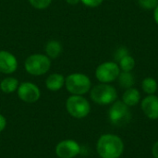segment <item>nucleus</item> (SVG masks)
Segmentation results:
<instances>
[{"label": "nucleus", "mask_w": 158, "mask_h": 158, "mask_svg": "<svg viewBox=\"0 0 158 158\" xmlns=\"http://www.w3.org/2000/svg\"><path fill=\"white\" fill-rule=\"evenodd\" d=\"M96 151L101 158H119L124 152V143L115 134H103L97 141Z\"/></svg>", "instance_id": "obj_1"}, {"label": "nucleus", "mask_w": 158, "mask_h": 158, "mask_svg": "<svg viewBox=\"0 0 158 158\" xmlns=\"http://www.w3.org/2000/svg\"><path fill=\"white\" fill-rule=\"evenodd\" d=\"M52 65V60L45 54L30 55L24 61V69L31 76H43L46 74Z\"/></svg>", "instance_id": "obj_2"}, {"label": "nucleus", "mask_w": 158, "mask_h": 158, "mask_svg": "<svg viewBox=\"0 0 158 158\" xmlns=\"http://www.w3.org/2000/svg\"><path fill=\"white\" fill-rule=\"evenodd\" d=\"M65 87L67 91L71 94L83 95L91 91L92 81L86 74L75 72L66 77Z\"/></svg>", "instance_id": "obj_3"}, {"label": "nucleus", "mask_w": 158, "mask_h": 158, "mask_svg": "<svg viewBox=\"0 0 158 158\" xmlns=\"http://www.w3.org/2000/svg\"><path fill=\"white\" fill-rule=\"evenodd\" d=\"M90 97L97 105L107 106L117 100L118 93L110 83H99L91 89Z\"/></svg>", "instance_id": "obj_4"}, {"label": "nucleus", "mask_w": 158, "mask_h": 158, "mask_svg": "<svg viewBox=\"0 0 158 158\" xmlns=\"http://www.w3.org/2000/svg\"><path fill=\"white\" fill-rule=\"evenodd\" d=\"M66 109L68 113L75 118H84L91 112L89 101L82 95L71 94L66 101Z\"/></svg>", "instance_id": "obj_5"}, {"label": "nucleus", "mask_w": 158, "mask_h": 158, "mask_svg": "<svg viewBox=\"0 0 158 158\" xmlns=\"http://www.w3.org/2000/svg\"><path fill=\"white\" fill-rule=\"evenodd\" d=\"M108 118L113 125L124 126L131 121V113L122 101H115L108 110Z\"/></svg>", "instance_id": "obj_6"}, {"label": "nucleus", "mask_w": 158, "mask_h": 158, "mask_svg": "<svg viewBox=\"0 0 158 158\" xmlns=\"http://www.w3.org/2000/svg\"><path fill=\"white\" fill-rule=\"evenodd\" d=\"M120 72L121 70L117 62L106 61L96 68L95 78L100 83H111L118 80Z\"/></svg>", "instance_id": "obj_7"}, {"label": "nucleus", "mask_w": 158, "mask_h": 158, "mask_svg": "<svg viewBox=\"0 0 158 158\" xmlns=\"http://www.w3.org/2000/svg\"><path fill=\"white\" fill-rule=\"evenodd\" d=\"M17 92L19 98L28 104L35 103L41 97L40 88L35 83L31 81H23L19 83Z\"/></svg>", "instance_id": "obj_8"}, {"label": "nucleus", "mask_w": 158, "mask_h": 158, "mask_svg": "<svg viewBox=\"0 0 158 158\" xmlns=\"http://www.w3.org/2000/svg\"><path fill=\"white\" fill-rule=\"evenodd\" d=\"M81 153L80 144L74 140H64L56 146V155L59 158H74Z\"/></svg>", "instance_id": "obj_9"}, {"label": "nucleus", "mask_w": 158, "mask_h": 158, "mask_svg": "<svg viewBox=\"0 0 158 158\" xmlns=\"http://www.w3.org/2000/svg\"><path fill=\"white\" fill-rule=\"evenodd\" d=\"M19 67V62L15 55L6 50H0V72L3 74H12Z\"/></svg>", "instance_id": "obj_10"}, {"label": "nucleus", "mask_w": 158, "mask_h": 158, "mask_svg": "<svg viewBox=\"0 0 158 158\" xmlns=\"http://www.w3.org/2000/svg\"><path fill=\"white\" fill-rule=\"evenodd\" d=\"M141 108L144 115L150 119H158V97L150 94L141 102Z\"/></svg>", "instance_id": "obj_11"}, {"label": "nucleus", "mask_w": 158, "mask_h": 158, "mask_svg": "<svg viewBox=\"0 0 158 158\" xmlns=\"http://www.w3.org/2000/svg\"><path fill=\"white\" fill-rule=\"evenodd\" d=\"M65 77L60 73H52L45 80V86L51 92H57L65 86Z\"/></svg>", "instance_id": "obj_12"}, {"label": "nucleus", "mask_w": 158, "mask_h": 158, "mask_svg": "<svg viewBox=\"0 0 158 158\" xmlns=\"http://www.w3.org/2000/svg\"><path fill=\"white\" fill-rule=\"evenodd\" d=\"M45 55L52 60L57 58L63 52V46L57 40H49L44 45Z\"/></svg>", "instance_id": "obj_13"}, {"label": "nucleus", "mask_w": 158, "mask_h": 158, "mask_svg": "<svg viewBox=\"0 0 158 158\" xmlns=\"http://www.w3.org/2000/svg\"><path fill=\"white\" fill-rule=\"evenodd\" d=\"M141 100V94L136 88H130L127 89L123 95H122V102L127 105L129 107L130 106H135L136 105L139 104Z\"/></svg>", "instance_id": "obj_14"}, {"label": "nucleus", "mask_w": 158, "mask_h": 158, "mask_svg": "<svg viewBox=\"0 0 158 158\" xmlns=\"http://www.w3.org/2000/svg\"><path fill=\"white\" fill-rule=\"evenodd\" d=\"M19 80L15 77H6L0 82V90L4 94H12L19 88Z\"/></svg>", "instance_id": "obj_15"}, {"label": "nucleus", "mask_w": 158, "mask_h": 158, "mask_svg": "<svg viewBox=\"0 0 158 158\" xmlns=\"http://www.w3.org/2000/svg\"><path fill=\"white\" fill-rule=\"evenodd\" d=\"M118 81L119 86L126 90L133 87L135 83V79H134L133 74L131 72H126V71H121L119 73Z\"/></svg>", "instance_id": "obj_16"}, {"label": "nucleus", "mask_w": 158, "mask_h": 158, "mask_svg": "<svg viewBox=\"0 0 158 158\" xmlns=\"http://www.w3.org/2000/svg\"><path fill=\"white\" fill-rule=\"evenodd\" d=\"M142 89L148 95L155 94L158 89L157 81L154 78L147 77L142 81Z\"/></svg>", "instance_id": "obj_17"}, {"label": "nucleus", "mask_w": 158, "mask_h": 158, "mask_svg": "<svg viewBox=\"0 0 158 158\" xmlns=\"http://www.w3.org/2000/svg\"><path fill=\"white\" fill-rule=\"evenodd\" d=\"M119 69L121 71H126V72H131V70H133V69L135 68L136 65V61L134 59L133 56H131L130 54L127 55L126 56H124L118 63Z\"/></svg>", "instance_id": "obj_18"}, {"label": "nucleus", "mask_w": 158, "mask_h": 158, "mask_svg": "<svg viewBox=\"0 0 158 158\" xmlns=\"http://www.w3.org/2000/svg\"><path fill=\"white\" fill-rule=\"evenodd\" d=\"M28 1L32 7L39 10L47 8L52 3V0H28Z\"/></svg>", "instance_id": "obj_19"}, {"label": "nucleus", "mask_w": 158, "mask_h": 158, "mask_svg": "<svg viewBox=\"0 0 158 158\" xmlns=\"http://www.w3.org/2000/svg\"><path fill=\"white\" fill-rule=\"evenodd\" d=\"M138 4L142 8L154 10L158 5V0H138Z\"/></svg>", "instance_id": "obj_20"}, {"label": "nucleus", "mask_w": 158, "mask_h": 158, "mask_svg": "<svg viewBox=\"0 0 158 158\" xmlns=\"http://www.w3.org/2000/svg\"><path fill=\"white\" fill-rule=\"evenodd\" d=\"M127 55H129V50L125 47V46H120L118 47L116 52L114 53V58L116 61L119 62L124 56H126Z\"/></svg>", "instance_id": "obj_21"}, {"label": "nucleus", "mask_w": 158, "mask_h": 158, "mask_svg": "<svg viewBox=\"0 0 158 158\" xmlns=\"http://www.w3.org/2000/svg\"><path fill=\"white\" fill-rule=\"evenodd\" d=\"M81 2L85 6L94 8V7L99 6L104 2V0H81Z\"/></svg>", "instance_id": "obj_22"}, {"label": "nucleus", "mask_w": 158, "mask_h": 158, "mask_svg": "<svg viewBox=\"0 0 158 158\" xmlns=\"http://www.w3.org/2000/svg\"><path fill=\"white\" fill-rule=\"evenodd\" d=\"M6 119L3 115L0 114V132H2L6 129Z\"/></svg>", "instance_id": "obj_23"}, {"label": "nucleus", "mask_w": 158, "mask_h": 158, "mask_svg": "<svg viewBox=\"0 0 158 158\" xmlns=\"http://www.w3.org/2000/svg\"><path fill=\"white\" fill-rule=\"evenodd\" d=\"M152 154L154 156L155 158H158V141L153 145V148H152Z\"/></svg>", "instance_id": "obj_24"}, {"label": "nucleus", "mask_w": 158, "mask_h": 158, "mask_svg": "<svg viewBox=\"0 0 158 158\" xmlns=\"http://www.w3.org/2000/svg\"><path fill=\"white\" fill-rule=\"evenodd\" d=\"M154 19H155L156 23L158 25V5L154 9Z\"/></svg>", "instance_id": "obj_25"}, {"label": "nucleus", "mask_w": 158, "mask_h": 158, "mask_svg": "<svg viewBox=\"0 0 158 158\" xmlns=\"http://www.w3.org/2000/svg\"><path fill=\"white\" fill-rule=\"evenodd\" d=\"M66 2L69 4V5H71V6H74V5H77L81 2V0H66Z\"/></svg>", "instance_id": "obj_26"}]
</instances>
